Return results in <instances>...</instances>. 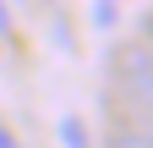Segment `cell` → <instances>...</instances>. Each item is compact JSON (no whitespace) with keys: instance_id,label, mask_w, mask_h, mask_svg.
<instances>
[{"instance_id":"cell-5","label":"cell","mask_w":153,"mask_h":148,"mask_svg":"<svg viewBox=\"0 0 153 148\" xmlns=\"http://www.w3.org/2000/svg\"><path fill=\"white\" fill-rule=\"evenodd\" d=\"M0 148H16V143H11V132H0Z\"/></svg>"},{"instance_id":"cell-1","label":"cell","mask_w":153,"mask_h":148,"mask_svg":"<svg viewBox=\"0 0 153 148\" xmlns=\"http://www.w3.org/2000/svg\"><path fill=\"white\" fill-rule=\"evenodd\" d=\"M115 77H120L126 99L137 104L142 115H153V49H142V44L120 49V61H115Z\"/></svg>"},{"instance_id":"cell-3","label":"cell","mask_w":153,"mask_h":148,"mask_svg":"<svg viewBox=\"0 0 153 148\" xmlns=\"http://www.w3.org/2000/svg\"><path fill=\"white\" fill-rule=\"evenodd\" d=\"M120 143H126V148H153V115L137 126V137H120Z\"/></svg>"},{"instance_id":"cell-4","label":"cell","mask_w":153,"mask_h":148,"mask_svg":"<svg viewBox=\"0 0 153 148\" xmlns=\"http://www.w3.org/2000/svg\"><path fill=\"white\" fill-rule=\"evenodd\" d=\"M93 22H99V28H104V22H115V6H109V0H99V6H93Z\"/></svg>"},{"instance_id":"cell-6","label":"cell","mask_w":153,"mask_h":148,"mask_svg":"<svg viewBox=\"0 0 153 148\" xmlns=\"http://www.w3.org/2000/svg\"><path fill=\"white\" fill-rule=\"evenodd\" d=\"M0 28H6V6H0Z\"/></svg>"},{"instance_id":"cell-2","label":"cell","mask_w":153,"mask_h":148,"mask_svg":"<svg viewBox=\"0 0 153 148\" xmlns=\"http://www.w3.org/2000/svg\"><path fill=\"white\" fill-rule=\"evenodd\" d=\"M60 132H66V148H88V143H82V121H76V115L60 121Z\"/></svg>"}]
</instances>
